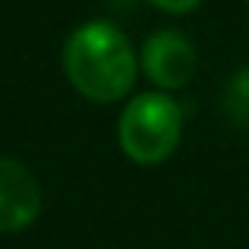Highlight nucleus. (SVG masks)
Returning a JSON list of instances; mask_svg holds the SVG:
<instances>
[{
    "instance_id": "1",
    "label": "nucleus",
    "mask_w": 249,
    "mask_h": 249,
    "mask_svg": "<svg viewBox=\"0 0 249 249\" xmlns=\"http://www.w3.org/2000/svg\"><path fill=\"white\" fill-rule=\"evenodd\" d=\"M62 65L71 85L94 103L126 97L138 73L129 38L108 21H88L76 27L62 50Z\"/></svg>"
},
{
    "instance_id": "2",
    "label": "nucleus",
    "mask_w": 249,
    "mask_h": 249,
    "mask_svg": "<svg viewBox=\"0 0 249 249\" xmlns=\"http://www.w3.org/2000/svg\"><path fill=\"white\" fill-rule=\"evenodd\" d=\"M120 150L138 164L164 161L182 138V108L173 97L147 91L126 103L117 123Z\"/></svg>"
},
{
    "instance_id": "3",
    "label": "nucleus",
    "mask_w": 249,
    "mask_h": 249,
    "mask_svg": "<svg viewBox=\"0 0 249 249\" xmlns=\"http://www.w3.org/2000/svg\"><path fill=\"white\" fill-rule=\"evenodd\" d=\"M141 65H144V73L150 82H156L164 91H176L194 79L196 53H194V44L182 33L159 30L147 38L144 53H141Z\"/></svg>"
},
{
    "instance_id": "4",
    "label": "nucleus",
    "mask_w": 249,
    "mask_h": 249,
    "mask_svg": "<svg viewBox=\"0 0 249 249\" xmlns=\"http://www.w3.org/2000/svg\"><path fill=\"white\" fill-rule=\"evenodd\" d=\"M41 211V188L36 176L0 156V234L27 229Z\"/></svg>"
},
{
    "instance_id": "5",
    "label": "nucleus",
    "mask_w": 249,
    "mask_h": 249,
    "mask_svg": "<svg viewBox=\"0 0 249 249\" xmlns=\"http://www.w3.org/2000/svg\"><path fill=\"white\" fill-rule=\"evenodd\" d=\"M150 3L161 12H170V15H185V12H194L202 0H150Z\"/></svg>"
},
{
    "instance_id": "6",
    "label": "nucleus",
    "mask_w": 249,
    "mask_h": 249,
    "mask_svg": "<svg viewBox=\"0 0 249 249\" xmlns=\"http://www.w3.org/2000/svg\"><path fill=\"white\" fill-rule=\"evenodd\" d=\"M246 3H249V0H246Z\"/></svg>"
}]
</instances>
